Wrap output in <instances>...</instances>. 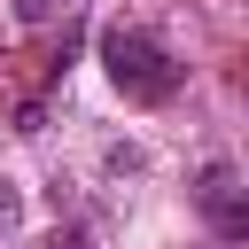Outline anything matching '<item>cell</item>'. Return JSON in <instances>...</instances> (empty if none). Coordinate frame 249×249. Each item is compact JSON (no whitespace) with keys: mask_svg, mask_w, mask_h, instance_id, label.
<instances>
[{"mask_svg":"<svg viewBox=\"0 0 249 249\" xmlns=\"http://www.w3.org/2000/svg\"><path fill=\"white\" fill-rule=\"evenodd\" d=\"M101 163H109L117 179H132V171H148V156H140L132 140H109V148H101Z\"/></svg>","mask_w":249,"mask_h":249,"instance_id":"obj_4","label":"cell"},{"mask_svg":"<svg viewBox=\"0 0 249 249\" xmlns=\"http://www.w3.org/2000/svg\"><path fill=\"white\" fill-rule=\"evenodd\" d=\"M78 0H16V23H70Z\"/></svg>","mask_w":249,"mask_h":249,"instance_id":"obj_3","label":"cell"},{"mask_svg":"<svg viewBox=\"0 0 249 249\" xmlns=\"http://www.w3.org/2000/svg\"><path fill=\"white\" fill-rule=\"evenodd\" d=\"M23 218V195H16V179H0V226H16Z\"/></svg>","mask_w":249,"mask_h":249,"instance_id":"obj_5","label":"cell"},{"mask_svg":"<svg viewBox=\"0 0 249 249\" xmlns=\"http://www.w3.org/2000/svg\"><path fill=\"white\" fill-rule=\"evenodd\" d=\"M47 249H93V233H86V226H62V233H54Z\"/></svg>","mask_w":249,"mask_h":249,"instance_id":"obj_6","label":"cell"},{"mask_svg":"<svg viewBox=\"0 0 249 249\" xmlns=\"http://www.w3.org/2000/svg\"><path fill=\"white\" fill-rule=\"evenodd\" d=\"M101 70H109V86L117 93H132V101H171L179 93V54L156 39V31H140V23H109L101 31Z\"/></svg>","mask_w":249,"mask_h":249,"instance_id":"obj_1","label":"cell"},{"mask_svg":"<svg viewBox=\"0 0 249 249\" xmlns=\"http://www.w3.org/2000/svg\"><path fill=\"white\" fill-rule=\"evenodd\" d=\"M195 202L218 218V233H226V241H241V233H249V210H241V179H233V163H210V171H202V187H195Z\"/></svg>","mask_w":249,"mask_h":249,"instance_id":"obj_2","label":"cell"}]
</instances>
